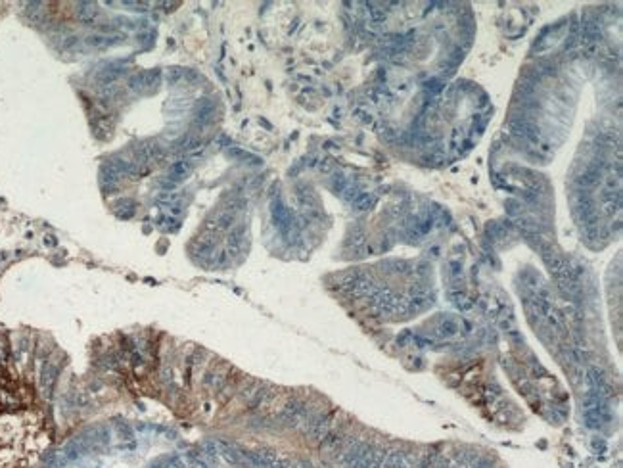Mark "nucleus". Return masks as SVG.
<instances>
[{"mask_svg":"<svg viewBox=\"0 0 623 468\" xmlns=\"http://www.w3.org/2000/svg\"><path fill=\"white\" fill-rule=\"evenodd\" d=\"M418 463H420V453L393 449L384 455L380 468H418Z\"/></svg>","mask_w":623,"mask_h":468,"instance_id":"obj_1","label":"nucleus"},{"mask_svg":"<svg viewBox=\"0 0 623 468\" xmlns=\"http://www.w3.org/2000/svg\"><path fill=\"white\" fill-rule=\"evenodd\" d=\"M125 73V67H121V65H117L113 63L112 67H108V69H102L100 71V83L102 85H113L117 79L121 77V75Z\"/></svg>","mask_w":623,"mask_h":468,"instance_id":"obj_2","label":"nucleus"},{"mask_svg":"<svg viewBox=\"0 0 623 468\" xmlns=\"http://www.w3.org/2000/svg\"><path fill=\"white\" fill-rule=\"evenodd\" d=\"M190 171V163L186 160H180V161H174L173 165H171V169H169V180H171V184H174L176 180H180V178H184V175Z\"/></svg>","mask_w":623,"mask_h":468,"instance_id":"obj_3","label":"nucleus"},{"mask_svg":"<svg viewBox=\"0 0 623 468\" xmlns=\"http://www.w3.org/2000/svg\"><path fill=\"white\" fill-rule=\"evenodd\" d=\"M119 39H121V37H117V35H112V37L96 35V37H88L87 43L90 44V46H94V48H108V46H113V44L119 43Z\"/></svg>","mask_w":623,"mask_h":468,"instance_id":"obj_4","label":"nucleus"},{"mask_svg":"<svg viewBox=\"0 0 623 468\" xmlns=\"http://www.w3.org/2000/svg\"><path fill=\"white\" fill-rule=\"evenodd\" d=\"M115 213L119 219H131L132 215H134V204H132L131 200H119L115 205Z\"/></svg>","mask_w":623,"mask_h":468,"instance_id":"obj_5","label":"nucleus"},{"mask_svg":"<svg viewBox=\"0 0 623 468\" xmlns=\"http://www.w3.org/2000/svg\"><path fill=\"white\" fill-rule=\"evenodd\" d=\"M225 382H227V376L223 374V372H209L207 376H205V386L209 388V390H221L223 386H225Z\"/></svg>","mask_w":623,"mask_h":468,"instance_id":"obj_6","label":"nucleus"},{"mask_svg":"<svg viewBox=\"0 0 623 468\" xmlns=\"http://www.w3.org/2000/svg\"><path fill=\"white\" fill-rule=\"evenodd\" d=\"M113 428H115V432H117V438L123 439V441H129V439H132V436H134V434H132V426L129 424V422H125V420H115V422H113Z\"/></svg>","mask_w":623,"mask_h":468,"instance_id":"obj_7","label":"nucleus"},{"mask_svg":"<svg viewBox=\"0 0 623 468\" xmlns=\"http://www.w3.org/2000/svg\"><path fill=\"white\" fill-rule=\"evenodd\" d=\"M96 15H98V10L94 8V4H87V6H85V10H83V19H85L87 23H90Z\"/></svg>","mask_w":623,"mask_h":468,"instance_id":"obj_8","label":"nucleus"},{"mask_svg":"<svg viewBox=\"0 0 623 468\" xmlns=\"http://www.w3.org/2000/svg\"><path fill=\"white\" fill-rule=\"evenodd\" d=\"M125 6H131V10H146L150 4L148 2H123Z\"/></svg>","mask_w":623,"mask_h":468,"instance_id":"obj_9","label":"nucleus"}]
</instances>
